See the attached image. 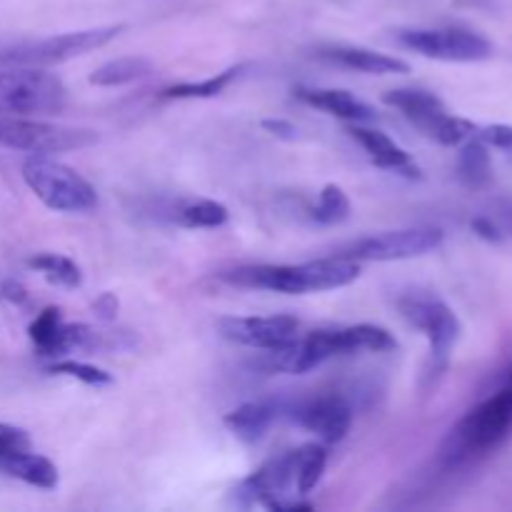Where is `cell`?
<instances>
[{
  "label": "cell",
  "instance_id": "1",
  "mask_svg": "<svg viewBox=\"0 0 512 512\" xmlns=\"http://www.w3.org/2000/svg\"><path fill=\"white\" fill-rule=\"evenodd\" d=\"M220 278L230 285L250 290H270V293L305 295L323 290L345 288L360 278V265L355 260L330 258L310 260L300 265H243L223 273Z\"/></svg>",
  "mask_w": 512,
  "mask_h": 512
},
{
  "label": "cell",
  "instance_id": "2",
  "mask_svg": "<svg viewBox=\"0 0 512 512\" xmlns=\"http://www.w3.org/2000/svg\"><path fill=\"white\" fill-rule=\"evenodd\" d=\"M512 433V365L508 370L505 383L475 405L445 438L440 458L448 468L473 463L483 455L493 453L498 445L505 443V438Z\"/></svg>",
  "mask_w": 512,
  "mask_h": 512
},
{
  "label": "cell",
  "instance_id": "3",
  "mask_svg": "<svg viewBox=\"0 0 512 512\" xmlns=\"http://www.w3.org/2000/svg\"><path fill=\"white\" fill-rule=\"evenodd\" d=\"M23 180L35 198L55 213H85L98 205L93 185L50 155H30L23 163Z\"/></svg>",
  "mask_w": 512,
  "mask_h": 512
},
{
  "label": "cell",
  "instance_id": "4",
  "mask_svg": "<svg viewBox=\"0 0 512 512\" xmlns=\"http://www.w3.org/2000/svg\"><path fill=\"white\" fill-rule=\"evenodd\" d=\"M383 103L398 108L415 128L440 145H463L478 133V125L468 118L453 115L443 100L430 90L398 88L383 95Z\"/></svg>",
  "mask_w": 512,
  "mask_h": 512
},
{
  "label": "cell",
  "instance_id": "5",
  "mask_svg": "<svg viewBox=\"0 0 512 512\" xmlns=\"http://www.w3.org/2000/svg\"><path fill=\"white\" fill-rule=\"evenodd\" d=\"M68 103V90L55 73L35 65L0 73V113L8 115H53Z\"/></svg>",
  "mask_w": 512,
  "mask_h": 512
},
{
  "label": "cell",
  "instance_id": "6",
  "mask_svg": "<svg viewBox=\"0 0 512 512\" xmlns=\"http://www.w3.org/2000/svg\"><path fill=\"white\" fill-rule=\"evenodd\" d=\"M98 143V133L85 128L43 123L28 118H0V145L25 150L30 155H53L88 148Z\"/></svg>",
  "mask_w": 512,
  "mask_h": 512
},
{
  "label": "cell",
  "instance_id": "7",
  "mask_svg": "<svg viewBox=\"0 0 512 512\" xmlns=\"http://www.w3.org/2000/svg\"><path fill=\"white\" fill-rule=\"evenodd\" d=\"M445 233L440 228H405L390 233L370 235L340 248L338 258L355 260V263H393V260H410L428 255L443 245Z\"/></svg>",
  "mask_w": 512,
  "mask_h": 512
},
{
  "label": "cell",
  "instance_id": "8",
  "mask_svg": "<svg viewBox=\"0 0 512 512\" xmlns=\"http://www.w3.org/2000/svg\"><path fill=\"white\" fill-rule=\"evenodd\" d=\"M125 25H105V28H88V30H75V33L53 35V38L38 40V43L20 45V48L8 50L0 55V63L8 65H58L65 60H73L78 55L93 53V50L103 48L110 40L118 38L123 33Z\"/></svg>",
  "mask_w": 512,
  "mask_h": 512
},
{
  "label": "cell",
  "instance_id": "9",
  "mask_svg": "<svg viewBox=\"0 0 512 512\" xmlns=\"http://www.w3.org/2000/svg\"><path fill=\"white\" fill-rule=\"evenodd\" d=\"M398 40L423 58L443 63H480L493 55V43L468 28H410Z\"/></svg>",
  "mask_w": 512,
  "mask_h": 512
},
{
  "label": "cell",
  "instance_id": "10",
  "mask_svg": "<svg viewBox=\"0 0 512 512\" xmlns=\"http://www.w3.org/2000/svg\"><path fill=\"white\" fill-rule=\"evenodd\" d=\"M400 313L413 328L428 338L430 353L438 368H445L460 338V320L448 303L430 295H408L400 300Z\"/></svg>",
  "mask_w": 512,
  "mask_h": 512
},
{
  "label": "cell",
  "instance_id": "11",
  "mask_svg": "<svg viewBox=\"0 0 512 512\" xmlns=\"http://www.w3.org/2000/svg\"><path fill=\"white\" fill-rule=\"evenodd\" d=\"M218 333L230 343L255 350H278L295 343L300 320L293 315H268V318H220Z\"/></svg>",
  "mask_w": 512,
  "mask_h": 512
},
{
  "label": "cell",
  "instance_id": "12",
  "mask_svg": "<svg viewBox=\"0 0 512 512\" xmlns=\"http://www.w3.org/2000/svg\"><path fill=\"white\" fill-rule=\"evenodd\" d=\"M293 418L308 433L320 438V443L335 445L348 435L350 423H353V410L340 395H323V398L300 405Z\"/></svg>",
  "mask_w": 512,
  "mask_h": 512
},
{
  "label": "cell",
  "instance_id": "13",
  "mask_svg": "<svg viewBox=\"0 0 512 512\" xmlns=\"http://www.w3.org/2000/svg\"><path fill=\"white\" fill-rule=\"evenodd\" d=\"M295 483V450H288L285 455L268 460L260 465L250 478H245L238 485V498L245 505H265L268 508L273 500L285 495V490Z\"/></svg>",
  "mask_w": 512,
  "mask_h": 512
},
{
  "label": "cell",
  "instance_id": "14",
  "mask_svg": "<svg viewBox=\"0 0 512 512\" xmlns=\"http://www.w3.org/2000/svg\"><path fill=\"white\" fill-rule=\"evenodd\" d=\"M348 133H350V138H353L355 143H358L360 148L368 153V158L373 160L378 168L390 170V173H395V175H405V178H410V180L423 178V173H420V168L415 165V160L408 155V150L400 148V145L395 143L390 135L380 133V130H373V128H365V125H360V123L350 125Z\"/></svg>",
  "mask_w": 512,
  "mask_h": 512
},
{
  "label": "cell",
  "instance_id": "15",
  "mask_svg": "<svg viewBox=\"0 0 512 512\" xmlns=\"http://www.w3.org/2000/svg\"><path fill=\"white\" fill-rule=\"evenodd\" d=\"M320 60L340 65V68L358 70L368 75H403L410 73V65L395 55L378 53V50L363 48V45H323L318 48Z\"/></svg>",
  "mask_w": 512,
  "mask_h": 512
},
{
  "label": "cell",
  "instance_id": "16",
  "mask_svg": "<svg viewBox=\"0 0 512 512\" xmlns=\"http://www.w3.org/2000/svg\"><path fill=\"white\" fill-rule=\"evenodd\" d=\"M295 98L303 100L310 108H318L323 113L335 115L348 123H370L375 120V108H370L365 100L355 98L348 90L338 88H295Z\"/></svg>",
  "mask_w": 512,
  "mask_h": 512
},
{
  "label": "cell",
  "instance_id": "17",
  "mask_svg": "<svg viewBox=\"0 0 512 512\" xmlns=\"http://www.w3.org/2000/svg\"><path fill=\"white\" fill-rule=\"evenodd\" d=\"M335 358L353 353H388L398 348V340L380 325H348V328L330 330Z\"/></svg>",
  "mask_w": 512,
  "mask_h": 512
},
{
  "label": "cell",
  "instance_id": "18",
  "mask_svg": "<svg viewBox=\"0 0 512 512\" xmlns=\"http://www.w3.org/2000/svg\"><path fill=\"white\" fill-rule=\"evenodd\" d=\"M0 470L10 475V478L20 480V483L33 485V488L40 490H55L60 483L58 468L48 458H43V455H35L33 450L0 458Z\"/></svg>",
  "mask_w": 512,
  "mask_h": 512
},
{
  "label": "cell",
  "instance_id": "19",
  "mask_svg": "<svg viewBox=\"0 0 512 512\" xmlns=\"http://www.w3.org/2000/svg\"><path fill=\"white\" fill-rule=\"evenodd\" d=\"M278 420V408L270 403H245L223 418L225 428L243 443L253 445L265 438L270 425Z\"/></svg>",
  "mask_w": 512,
  "mask_h": 512
},
{
  "label": "cell",
  "instance_id": "20",
  "mask_svg": "<svg viewBox=\"0 0 512 512\" xmlns=\"http://www.w3.org/2000/svg\"><path fill=\"white\" fill-rule=\"evenodd\" d=\"M170 220L183 228H220L228 223L230 213L218 200H175L170 205Z\"/></svg>",
  "mask_w": 512,
  "mask_h": 512
},
{
  "label": "cell",
  "instance_id": "21",
  "mask_svg": "<svg viewBox=\"0 0 512 512\" xmlns=\"http://www.w3.org/2000/svg\"><path fill=\"white\" fill-rule=\"evenodd\" d=\"M458 175L468 188L480 190L493 183V158L483 140L468 138L458 155Z\"/></svg>",
  "mask_w": 512,
  "mask_h": 512
},
{
  "label": "cell",
  "instance_id": "22",
  "mask_svg": "<svg viewBox=\"0 0 512 512\" xmlns=\"http://www.w3.org/2000/svg\"><path fill=\"white\" fill-rule=\"evenodd\" d=\"M153 73V63L143 55H128V58H115L103 63L90 73L88 83L98 88H118V85L135 83L140 78H148Z\"/></svg>",
  "mask_w": 512,
  "mask_h": 512
},
{
  "label": "cell",
  "instance_id": "23",
  "mask_svg": "<svg viewBox=\"0 0 512 512\" xmlns=\"http://www.w3.org/2000/svg\"><path fill=\"white\" fill-rule=\"evenodd\" d=\"M35 350L45 358L65 355V320L60 308H45L28 328Z\"/></svg>",
  "mask_w": 512,
  "mask_h": 512
},
{
  "label": "cell",
  "instance_id": "24",
  "mask_svg": "<svg viewBox=\"0 0 512 512\" xmlns=\"http://www.w3.org/2000/svg\"><path fill=\"white\" fill-rule=\"evenodd\" d=\"M245 68H248V65H233V68L223 70V73H215L213 78L200 80V83H175L163 90V98H175V100L215 98V95L223 93L225 88H230V85L245 73Z\"/></svg>",
  "mask_w": 512,
  "mask_h": 512
},
{
  "label": "cell",
  "instance_id": "25",
  "mask_svg": "<svg viewBox=\"0 0 512 512\" xmlns=\"http://www.w3.org/2000/svg\"><path fill=\"white\" fill-rule=\"evenodd\" d=\"M328 465V450L325 445L308 443L295 450V488L300 495H308L320 483Z\"/></svg>",
  "mask_w": 512,
  "mask_h": 512
},
{
  "label": "cell",
  "instance_id": "26",
  "mask_svg": "<svg viewBox=\"0 0 512 512\" xmlns=\"http://www.w3.org/2000/svg\"><path fill=\"white\" fill-rule=\"evenodd\" d=\"M28 265L38 273L45 275V280H50L53 285H60V288H78L83 283V273H80L78 265L70 258L58 253H40L33 255L28 260Z\"/></svg>",
  "mask_w": 512,
  "mask_h": 512
},
{
  "label": "cell",
  "instance_id": "27",
  "mask_svg": "<svg viewBox=\"0 0 512 512\" xmlns=\"http://www.w3.org/2000/svg\"><path fill=\"white\" fill-rule=\"evenodd\" d=\"M313 218L320 225H338L350 218V200L340 185H325L320 190L318 205L313 208Z\"/></svg>",
  "mask_w": 512,
  "mask_h": 512
},
{
  "label": "cell",
  "instance_id": "28",
  "mask_svg": "<svg viewBox=\"0 0 512 512\" xmlns=\"http://www.w3.org/2000/svg\"><path fill=\"white\" fill-rule=\"evenodd\" d=\"M48 373L50 375H68V378L80 380V383H85V385H95V388H98V385L113 383L110 373L95 368V365L78 363V360H58V363L48 365Z\"/></svg>",
  "mask_w": 512,
  "mask_h": 512
},
{
  "label": "cell",
  "instance_id": "29",
  "mask_svg": "<svg viewBox=\"0 0 512 512\" xmlns=\"http://www.w3.org/2000/svg\"><path fill=\"white\" fill-rule=\"evenodd\" d=\"M475 138L483 140L488 148L500 150L505 158L512 163V125H503V123H495V125H478V133Z\"/></svg>",
  "mask_w": 512,
  "mask_h": 512
},
{
  "label": "cell",
  "instance_id": "30",
  "mask_svg": "<svg viewBox=\"0 0 512 512\" xmlns=\"http://www.w3.org/2000/svg\"><path fill=\"white\" fill-rule=\"evenodd\" d=\"M33 448V440L25 433L23 428H15V425L0 423V458L15 453H25V450Z\"/></svg>",
  "mask_w": 512,
  "mask_h": 512
},
{
  "label": "cell",
  "instance_id": "31",
  "mask_svg": "<svg viewBox=\"0 0 512 512\" xmlns=\"http://www.w3.org/2000/svg\"><path fill=\"white\" fill-rule=\"evenodd\" d=\"M263 130H268L270 135H275V138L280 140H295L298 138V128H295L290 120H283V118H268L263 120Z\"/></svg>",
  "mask_w": 512,
  "mask_h": 512
},
{
  "label": "cell",
  "instance_id": "32",
  "mask_svg": "<svg viewBox=\"0 0 512 512\" xmlns=\"http://www.w3.org/2000/svg\"><path fill=\"white\" fill-rule=\"evenodd\" d=\"M473 230L480 235V238L490 240V243H500V240H503L498 225H495L493 220H488V218H475L473 220Z\"/></svg>",
  "mask_w": 512,
  "mask_h": 512
},
{
  "label": "cell",
  "instance_id": "33",
  "mask_svg": "<svg viewBox=\"0 0 512 512\" xmlns=\"http://www.w3.org/2000/svg\"><path fill=\"white\" fill-rule=\"evenodd\" d=\"M95 313L100 315L103 320H113L115 313H118V300L115 295L103 293L98 300H95Z\"/></svg>",
  "mask_w": 512,
  "mask_h": 512
},
{
  "label": "cell",
  "instance_id": "34",
  "mask_svg": "<svg viewBox=\"0 0 512 512\" xmlns=\"http://www.w3.org/2000/svg\"><path fill=\"white\" fill-rule=\"evenodd\" d=\"M3 295L10 300V303H15V305L28 303V290H25L23 285L18 283V280H8V283L3 285Z\"/></svg>",
  "mask_w": 512,
  "mask_h": 512
},
{
  "label": "cell",
  "instance_id": "35",
  "mask_svg": "<svg viewBox=\"0 0 512 512\" xmlns=\"http://www.w3.org/2000/svg\"><path fill=\"white\" fill-rule=\"evenodd\" d=\"M498 210H500V220H503V225L512 235V200H503V203L498 205Z\"/></svg>",
  "mask_w": 512,
  "mask_h": 512
}]
</instances>
